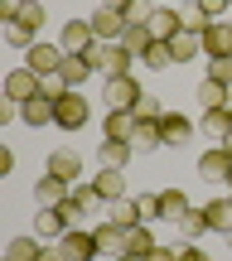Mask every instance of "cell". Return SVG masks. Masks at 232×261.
<instances>
[{"instance_id":"6da1fadb","label":"cell","mask_w":232,"mask_h":261,"mask_svg":"<svg viewBox=\"0 0 232 261\" xmlns=\"http://www.w3.org/2000/svg\"><path fill=\"white\" fill-rule=\"evenodd\" d=\"M87 116H92V107H87V97L78 92V87H68V92L54 102V126L58 130H83Z\"/></svg>"},{"instance_id":"7a4b0ae2","label":"cell","mask_w":232,"mask_h":261,"mask_svg":"<svg viewBox=\"0 0 232 261\" xmlns=\"http://www.w3.org/2000/svg\"><path fill=\"white\" fill-rule=\"evenodd\" d=\"M44 5H24V10H19V19H10V24H5V39H10V44H15V48H29V44H39V29H44Z\"/></svg>"},{"instance_id":"3957f363","label":"cell","mask_w":232,"mask_h":261,"mask_svg":"<svg viewBox=\"0 0 232 261\" xmlns=\"http://www.w3.org/2000/svg\"><path fill=\"white\" fill-rule=\"evenodd\" d=\"M87 58H92L97 73H107V77H126V73H131V63H136V54H131L121 39H116V44H97Z\"/></svg>"},{"instance_id":"277c9868","label":"cell","mask_w":232,"mask_h":261,"mask_svg":"<svg viewBox=\"0 0 232 261\" xmlns=\"http://www.w3.org/2000/svg\"><path fill=\"white\" fill-rule=\"evenodd\" d=\"M63 58H68L63 44H44V39L24 48V68H29V73H39V77H54L58 68H63Z\"/></svg>"},{"instance_id":"5b68a950","label":"cell","mask_w":232,"mask_h":261,"mask_svg":"<svg viewBox=\"0 0 232 261\" xmlns=\"http://www.w3.org/2000/svg\"><path fill=\"white\" fill-rule=\"evenodd\" d=\"M58 44H63V54H92L102 39H97L92 19H68V24H63V34H58Z\"/></svg>"},{"instance_id":"8992f818","label":"cell","mask_w":232,"mask_h":261,"mask_svg":"<svg viewBox=\"0 0 232 261\" xmlns=\"http://www.w3.org/2000/svg\"><path fill=\"white\" fill-rule=\"evenodd\" d=\"M97 203H102V198H97V189H92V184H73V194H68V198H63L58 208H63L68 227H83V218L92 213Z\"/></svg>"},{"instance_id":"52a82bcc","label":"cell","mask_w":232,"mask_h":261,"mask_svg":"<svg viewBox=\"0 0 232 261\" xmlns=\"http://www.w3.org/2000/svg\"><path fill=\"white\" fill-rule=\"evenodd\" d=\"M140 92H145V87L126 73V77H107V92H102V97H107V107H112V112H131V107L140 102Z\"/></svg>"},{"instance_id":"ba28073f","label":"cell","mask_w":232,"mask_h":261,"mask_svg":"<svg viewBox=\"0 0 232 261\" xmlns=\"http://www.w3.org/2000/svg\"><path fill=\"white\" fill-rule=\"evenodd\" d=\"M58 252H63V261H92V256H102V252H97V237L83 232V227H68V232L58 237Z\"/></svg>"},{"instance_id":"9c48e42d","label":"cell","mask_w":232,"mask_h":261,"mask_svg":"<svg viewBox=\"0 0 232 261\" xmlns=\"http://www.w3.org/2000/svg\"><path fill=\"white\" fill-rule=\"evenodd\" d=\"M39 83H44V77L29 73V68H15V73H5V102L24 107L29 97H39Z\"/></svg>"},{"instance_id":"30bf717a","label":"cell","mask_w":232,"mask_h":261,"mask_svg":"<svg viewBox=\"0 0 232 261\" xmlns=\"http://www.w3.org/2000/svg\"><path fill=\"white\" fill-rule=\"evenodd\" d=\"M198 174H203L208 184H227V179H232V155H227L223 145L203 150V155H198Z\"/></svg>"},{"instance_id":"8fae6325","label":"cell","mask_w":232,"mask_h":261,"mask_svg":"<svg viewBox=\"0 0 232 261\" xmlns=\"http://www.w3.org/2000/svg\"><path fill=\"white\" fill-rule=\"evenodd\" d=\"M145 24H150V34H155V39H165V44H169L174 34H184V10H179V5H160Z\"/></svg>"},{"instance_id":"7c38bea8","label":"cell","mask_w":232,"mask_h":261,"mask_svg":"<svg viewBox=\"0 0 232 261\" xmlns=\"http://www.w3.org/2000/svg\"><path fill=\"white\" fill-rule=\"evenodd\" d=\"M68 194H73V184L58 179V174H48V169L39 174V184H34V203H39V208H58Z\"/></svg>"},{"instance_id":"4fadbf2b","label":"cell","mask_w":232,"mask_h":261,"mask_svg":"<svg viewBox=\"0 0 232 261\" xmlns=\"http://www.w3.org/2000/svg\"><path fill=\"white\" fill-rule=\"evenodd\" d=\"M87 19H92V29H97V39H102V44H116V39L126 34V24H131L121 10H107V5L97 10V15H87Z\"/></svg>"},{"instance_id":"5bb4252c","label":"cell","mask_w":232,"mask_h":261,"mask_svg":"<svg viewBox=\"0 0 232 261\" xmlns=\"http://www.w3.org/2000/svg\"><path fill=\"white\" fill-rule=\"evenodd\" d=\"M203 58H232V19H213L203 34Z\"/></svg>"},{"instance_id":"9a60e30c","label":"cell","mask_w":232,"mask_h":261,"mask_svg":"<svg viewBox=\"0 0 232 261\" xmlns=\"http://www.w3.org/2000/svg\"><path fill=\"white\" fill-rule=\"evenodd\" d=\"M92 73H97V63H92L87 54H68V58H63V68H58V77H63L68 87H78V92H83V83H87Z\"/></svg>"},{"instance_id":"2e32d148","label":"cell","mask_w":232,"mask_h":261,"mask_svg":"<svg viewBox=\"0 0 232 261\" xmlns=\"http://www.w3.org/2000/svg\"><path fill=\"white\" fill-rule=\"evenodd\" d=\"M198 130H203L208 140H218V145H223V140L232 136V107H213V112H203Z\"/></svg>"},{"instance_id":"e0dca14e","label":"cell","mask_w":232,"mask_h":261,"mask_svg":"<svg viewBox=\"0 0 232 261\" xmlns=\"http://www.w3.org/2000/svg\"><path fill=\"white\" fill-rule=\"evenodd\" d=\"M34 232H39V237H48V242H58V237L68 232L63 208H34Z\"/></svg>"},{"instance_id":"ac0fdd59","label":"cell","mask_w":232,"mask_h":261,"mask_svg":"<svg viewBox=\"0 0 232 261\" xmlns=\"http://www.w3.org/2000/svg\"><path fill=\"white\" fill-rule=\"evenodd\" d=\"M92 189H97L102 203H116V198H126V174H121V169H97Z\"/></svg>"},{"instance_id":"d6986e66","label":"cell","mask_w":232,"mask_h":261,"mask_svg":"<svg viewBox=\"0 0 232 261\" xmlns=\"http://www.w3.org/2000/svg\"><path fill=\"white\" fill-rule=\"evenodd\" d=\"M131 155H136V145H131V140H107V136H102V150H97L102 169H126Z\"/></svg>"},{"instance_id":"ffe728a7","label":"cell","mask_w":232,"mask_h":261,"mask_svg":"<svg viewBox=\"0 0 232 261\" xmlns=\"http://www.w3.org/2000/svg\"><path fill=\"white\" fill-rule=\"evenodd\" d=\"M160 130H165V145H189V140H194V121H189L184 112H165Z\"/></svg>"},{"instance_id":"44dd1931","label":"cell","mask_w":232,"mask_h":261,"mask_svg":"<svg viewBox=\"0 0 232 261\" xmlns=\"http://www.w3.org/2000/svg\"><path fill=\"white\" fill-rule=\"evenodd\" d=\"M48 174L78 184V174H83V155H78V150H54V155H48Z\"/></svg>"},{"instance_id":"7402d4cb","label":"cell","mask_w":232,"mask_h":261,"mask_svg":"<svg viewBox=\"0 0 232 261\" xmlns=\"http://www.w3.org/2000/svg\"><path fill=\"white\" fill-rule=\"evenodd\" d=\"M92 237H97V252H102V256H126V227H116V223H102Z\"/></svg>"},{"instance_id":"603a6c76","label":"cell","mask_w":232,"mask_h":261,"mask_svg":"<svg viewBox=\"0 0 232 261\" xmlns=\"http://www.w3.org/2000/svg\"><path fill=\"white\" fill-rule=\"evenodd\" d=\"M169 54H174V63H194V58L203 54V34H194V29L174 34V39H169Z\"/></svg>"},{"instance_id":"cb8c5ba5","label":"cell","mask_w":232,"mask_h":261,"mask_svg":"<svg viewBox=\"0 0 232 261\" xmlns=\"http://www.w3.org/2000/svg\"><path fill=\"white\" fill-rule=\"evenodd\" d=\"M19 121L24 126H54V102H48V97H29L24 107H19Z\"/></svg>"},{"instance_id":"d4e9b609","label":"cell","mask_w":232,"mask_h":261,"mask_svg":"<svg viewBox=\"0 0 232 261\" xmlns=\"http://www.w3.org/2000/svg\"><path fill=\"white\" fill-rule=\"evenodd\" d=\"M189 208H194V203H189V194H184V189H160V218L179 223V218H184Z\"/></svg>"},{"instance_id":"484cf974","label":"cell","mask_w":232,"mask_h":261,"mask_svg":"<svg viewBox=\"0 0 232 261\" xmlns=\"http://www.w3.org/2000/svg\"><path fill=\"white\" fill-rule=\"evenodd\" d=\"M198 102H203V112H213V107H227L232 102V87L218 83V77H203L198 83Z\"/></svg>"},{"instance_id":"4316f807","label":"cell","mask_w":232,"mask_h":261,"mask_svg":"<svg viewBox=\"0 0 232 261\" xmlns=\"http://www.w3.org/2000/svg\"><path fill=\"white\" fill-rule=\"evenodd\" d=\"M107 223H116V227H140V208H136V198H116V203H107Z\"/></svg>"},{"instance_id":"83f0119b","label":"cell","mask_w":232,"mask_h":261,"mask_svg":"<svg viewBox=\"0 0 232 261\" xmlns=\"http://www.w3.org/2000/svg\"><path fill=\"white\" fill-rule=\"evenodd\" d=\"M203 213H208V232H232V198H213V203H203Z\"/></svg>"},{"instance_id":"f1b7e54d","label":"cell","mask_w":232,"mask_h":261,"mask_svg":"<svg viewBox=\"0 0 232 261\" xmlns=\"http://www.w3.org/2000/svg\"><path fill=\"white\" fill-rule=\"evenodd\" d=\"M136 112H112V116H107V121H102V130H107V140H131V136H136Z\"/></svg>"},{"instance_id":"f546056e","label":"cell","mask_w":232,"mask_h":261,"mask_svg":"<svg viewBox=\"0 0 232 261\" xmlns=\"http://www.w3.org/2000/svg\"><path fill=\"white\" fill-rule=\"evenodd\" d=\"M131 112H136V121H140V126H155V121H165V102H160L155 92H140V102L131 107Z\"/></svg>"},{"instance_id":"4dcf8cb0","label":"cell","mask_w":232,"mask_h":261,"mask_svg":"<svg viewBox=\"0 0 232 261\" xmlns=\"http://www.w3.org/2000/svg\"><path fill=\"white\" fill-rule=\"evenodd\" d=\"M155 232H150V223H140V227H131V232H126V252H136V256H150V252H155Z\"/></svg>"},{"instance_id":"1f68e13d","label":"cell","mask_w":232,"mask_h":261,"mask_svg":"<svg viewBox=\"0 0 232 261\" xmlns=\"http://www.w3.org/2000/svg\"><path fill=\"white\" fill-rule=\"evenodd\" d=\"M140 63H145L150 73H165V68L174 63V54H169V44H165V39H155V44H150L145 54H140Z\"/></svg>"},{"instance_id":"d6a6232c","label":"cell","mask_w":232,"mask_h":261,"mask_svg":"<svg viewBox=\"0 0 232 261\" xmlns=\"http://www.w3.org/2000/svg\"><path fill=\"white\" fill-rule=\"evenodd\" d=\"M121 44H126L131 54L140 58V54H145L150 44H155V34H150V24H126V34H121Z\"/></svg>"},{"instance_id":"836d02e7","label":"cell","mask_w":232,"mask_h":261,"mask_svg":"<svg viewBox=\"0 0 232 261\" xmlns=\"http://www.w3.org/2000/svg\"><path fill=\"white\" fill-rule=\"evenodd\" d=\"M179 232H184L189 242H198V237L208 232V213H203V208H189V213L179 218Z\"/></svg>"},{"instance_id":"e575fe53","label":"cell","mask_w":232,"mask_h":261,"mask_svg":"<svg viewBox=\"0 0 232 261\" xmlns=\"http://www.w3.org/2000/svg\"><path fill=\"white\" fill-rule=\"evenodd\" d=\"M131 145H136V155H140V150H160V145H165V130H160V121H155V126H136Z\"/></svg>"},{"instance_id":"d590c367","label":"cell","mask_w":232,"mask_h":261,"mask_svg":"<svg viewBox=\"0 0 232 261\" xmlns=\"http://www.w3.org/2000/svg\"><path fill=\"white\" fill-rule=\"evenodd\" d=\"M39 247H44L39 237H15V242L5 247V261H34V256H39Z\"/></svg>"},{"instance_id":"8d00e7d4","label":"cell","mask_w":232,"mask_h":261,"mask_svg":"<svg viewBox=\"0 0 232 261\" xmlns=\"http://www.w3.org/2000/svg\"><path fill=\"white\" fill-rule=\"evenodd\" d=\"M184 29H194V34H208V29H213V15H203L198 5H189V10H184Z\"/></svg>"},{"instance_id":"74e56055","label":"cell","mask_w":232,"mask_h":261,"mask_svg":"<svg viewBox=\"0 0 232 261\" xmlns=\"http://www.w3.org/2000/svg\"><path fill=\"white\" fill-rule=\"evenodd\" d=\"M136 208H140V223H160V194H140Z\"/></svg>"},{"instance_id":"f35d334b","label":"cell","mask_w":232,"mask_h":261,"mask_svg":"<svg viewBox=\"0 0 232 261\" xmlns=\"http://www.w3.org/2000/svg\"><path fill=\"white\" fill-rule=\"evenodd\" d=\"M203 77H218V83L232 87V58H208V73Z\"/></svg>"},{"instance_id":"ab89813d","label":"cell","mask_w":232,"mask_h":261,"mask_svg":"<svg viewBox=\"0 0 232 261\" xmlns=\"http://www.w3.org/2000/svg\"><path fill=\"white\" fill-rule=\"evenodd\" d=\"M63 92H68V83H63V77H58V73L39 83V97H48V102H58V97H63Z\"/></svg>"},{"instance_id":"60d3db41","label":"cell","mask_w":232,"mask_h":261,"mask_svg":"<svg viewBox=\"0 0 232 261\" xmlns=\"http://www.w3.org/2000/svg\"><path fill=\"white\" fill-rule=\"evenodd\" d=\"M198 10H203V15H213V19H223L227 10H232V0H198Z\"/></svg>"},{"instance_id":"b9f144b4","label":"cell","mask_w":232,"mask_h":261,"mask_svg":"<svg viewBox=\"0 0 232 261\" xmlns=\"http://www.w3.org/2000/svg\"><path fill=\"white\" fill-rule=\"evenodd\" d=\"M19 10H24L19 0H0V19H5V24H10V19H19Z\"/></svg>"},{"instance_id":"7bdbcfd3","label":"cell","mask_w":232,"mask_h":261,"mask_svg":"<svg viewBox=\"0 0 232 261\" xmlns=\"http://www.w3.org/2000/svg\"><path fill=\"white\" fill-rule=\"evenodd\" d=\"M179 261H208V252H203V247H194V242H189V247H179Z\"/></svg>"},{"instance_id":"ee69618b","label":"cell","mask_w":232,"mask_h":261,"mask_svg":"<svg viewBox=\"0 0 232 261\" xmlns=\"http://www.w3.org/2000/svg\"><path fill=\"white\" fill-rule=\"evenodd\" d=\"M34 261H63V252H58V242H54V247H39V256H34Z\"/></svg>"},{"instance_id":"f6af8a7d","label":"cell","mask_w":232,"mask_h":261,"mask_svg":"<svg viewBox=\"0 0 232 261\" xmlns=\"http://www.w3.org/2000/svg\"><path fill=\"white\" fill-rule=\"evenodd\" d=\"M145 261H179V252H169V247H155V252H150Z\"/></svg>"},{"instance_id":"bcb514c9","label":"cell","mask_w":232,"mask_h":261,"mask_svg":"<svg viewBox=\"0 0 232 261\" xmlns=\"http://www.w3.org/2000/svg\"><path fill=\"white\" fill-rule=\"evenodd\" d=\"M116 261H145V256H136V252H126V256H116Z\"/></svg>"},{"instance_id":"7dc6e473","label":"cell","mask_w":232,"mask_h":261,"mask_svg":"<svg viewBox=\"0 0 232 261\" xmlns=\"http://www.w3.org/2000/svg\"><path fill=\"white\" fill-rule=\"evenodd\" d=\"M223 150H227V155H232V136H227V140H223Z\"/></svg>"},{"instance_id":"c3c4849f","label":"cell","mask_w":232,"mask_h":261,"mask_svg":"<svg viewBox=\"0 0 232 261\" xmlns=\"http://www.w3.org/2000/svg\"><path fill=\"white\" fill-rule=\"evenodd\" d=\"M19 5H44V0H19Z\"/></svg>"},{"instance_id":"681fc988","label":"cell","mask_w":232,"mask_h":261,"mask_svg":"<svg viewBox=\"0 0 232 261\" xmlns=\"http://www.w3.org/2000/svg\"><path fill=\"white\" fill-rule=\"evenodd\" d=\"M179 5H198V0H179Z\"/></svg>"},{"instance_id":"f907efd6","label":"cell","mask_w":232,"mask_h":261,"mask_svg":"<svg viewBox=\"0 0 232 261\" xmlns=\"http://www.w3.org/2000/svg\"><path fill=\"white\" fill-rule=\"evenodd\" d=\"M227 247H232V232H227Z\"/></svg>"},{"instance_id":"816d5d0a","label":"cell","mask_w":232,"mask_h":261,"mask_svg":"<svg viewBox=\"0 0 232 261\" xmlns=\"http://www.w3.org/2000/svg\"><path fill=\"white\" fill-rule=\"evenodd\" d=\"M227 184H232V179H227Z\"/></svg>"},{"instance_id":"f5cc1de1","label":"cell","mask_w":232,"mask_h":261,"mask_svg":"<svg viewBox=\"0 0 232 261\" xmlns=\"http://www.w3.org/2000/svg\"><path fill=\"white\" fill-rule=\"evenodd\" d=\"M227 107H232V102H227Z\"/></svg>"}]
</instances>
